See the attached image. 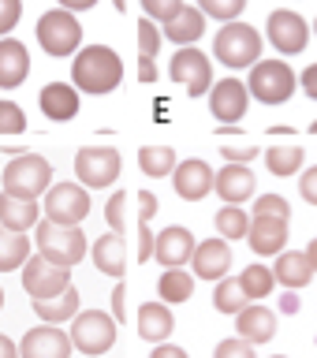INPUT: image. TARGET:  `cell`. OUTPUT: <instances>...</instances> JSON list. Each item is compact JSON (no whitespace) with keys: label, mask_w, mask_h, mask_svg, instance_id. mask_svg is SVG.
Instances as JSON below:
<instances>
[{"label":"cell","mask_w":317,"mask_h":358,"mask_svg":"<svg viewBox=\"0 0 317 358\" xmlns=\"http://www.w3.org/2000/svg\"><path fill=\"white\" fill-rule=\"evenodd\" d=\"M123 78V60L116 56V49L108 45H86V49L75 52L71 60V83L83 90V94H112Z\"/></svg>","instance_id":"6da1fadb"},{"label":"cell","mask_w":317,"mask_h":358,"mask_svg":"<svg viewBox=\"0 0 317 358\" xmlns=\"http://www.w3.org/2000/svg\"><path fill=\"white\" fill-rule=\"evenodd\" d=\"M8 194L15 198H45L52 187V164L45 161L41 153H19V157H8V168L0 176Z\"/></svg>","instance_id":"7a4b0ae2"},{"label":"cell","mask_w":317,"mask_h":358,"mask_svg":"<svg viewBox=\"0 0 317 358\" xmlns=\"http://www.w3.org/2000/svg\"><path fill=\"white\" fill-rule=\"evenodd\" d=\"M213 56L224 64V67H254L258 60H262V34H258V27H251V22H224V27L217 30V38H213Z\"/></svg>","instance_id":"3957f363"},{"label":"cell","mask_w":317,"mask_h":358,"mask_svg":"<svg viewBox=\"0 0 317 358\" xmlns=\"http://www.w3.org/2000/svg\"><path fill=\"white\" fill-rule=\"evenodd\" d=\"M34 246H38L41 257H49L52 265L75 268L86 257V231L83 228H60V224L45 220L34 228Z\"/></svg>","instance_id":"277c9868"},{"label":"cell","mask_w":317,"mask_h":358,"mask_svg":"<svg viewBox=\"0 0 317 358\" xmlns=\"http://www.w3.org/2000/svg\"><path fill=\"white\" fill-rule=\"evenodd\" d=\"M116 329H120V321L112 317V313H105V310H78V317L71 321V332L67 336H71L78 355L101 358V355L112 351V343H116Z\"/></svg>","instance_id":"5b68a950"},{"label":"cell","mask_w":317,"mask_h":358,"mask_svg":"<svg viewBox=\"0 0 317 358\" xmlns=\"http://www.w3.org/2000/svg\"><path fill=\"white\" fill-rule=\"evenodd\" d=\"M295 86H299V78L284 60H258L251 67V78H246L251 97H258L262 105H284L295 94Z\"/></svg>","instance_id":"8992f818"},{"label":"cell","mask_w":317,"mask_h":358,"mask_svg":"<svg viewBox=\"0 0 317 358\" xmlns=\"http://www.w3.org/2000/svg\"><path fill=\"white\" fill-rule=\"evenodd\" d=\"M78 41H83V27H78L75 11L56 8V11H45V15L38 19V45L49 56H56V60L75 56Z\"/></svg>","instance_id":"52a82bcc"},{"label":"cell","mask_w":317,"mask_h":358,"mask_svg":"<svg viewBox=\"0 0 317 358\" xmlns=\"http://www.w3.org/2000/svg\"><path fill=\"white\" fill-rule=\"evenodd\" d=\"M123 157L112 145H86V150L75 153V179L86 190H105L120 179Z\"/></svg>","instance_id":"ba28073f"},{"label":"cell","mask_w":317,"mask_h":358,"mask_svg":"<svg viewBox=\"0 0 317 358\" xmlns=\"http://www.w3.org/2000/svg\"><path fill=\"white\" fill-rule=\"evenodd\" d=\"M45 220L60 224V228H83V220L90 217V194L83 183H52L49 194L41 201Z\"/></svg>","instance_id":"9c48e42d"},{"label":"cell","mask_w":317,"mask_h":358,"mask_svg":"<svg viewBox=\"0 0 317 358\" xmlns=\"http://www.w3.org/2000/svg\"><path fill=\"white\" fill-rule=\"evenodd\" d=\"M168 78L179 86H187L190 97H202L213 86V60L198 49V45H183V49L172 56V64H168Z\"/></svg>","instance_id":"30bf717a"},{"label":"cell","mask_w":317,"mask_h":358,"mask_svg":"<svg viewBox=\"0 0 317 358\" xmlns=\"http://www.w3.org/2000/svg\"><path fill=\"white\" fill-rule=\"evenodd\" d=\"M67 287H71V268L52 265L49 257H41V254H30V262L22 265V291H27L30 299H52Z\"/></svg>","instance_id":"8fae6325"},{"label":"cell","mask_w":317,"mask_h":358,"mask_svg":"<svg viewBox=\"0 0 317 358\" xmlns=\"http://www.w3.org/2000/svg\"><path fill=\"white\" fill-rule=\"evenodd\" d=\"M265 30H269V41L276 45L280 56H299L310 45V22L302 19L299 11H288V8L273 11L265 22Z\"/></svg>","instance_id":"7c38bea8"},{"label":"cell","mask_w":317,"mask_h":358,"mask_svg":"<svg viewBox=\"0 0 317 358\" xmlns=\"http://www.w3.org/2000/svg\"><path fill=\"white\" fill-rule=\"evenodd\" d=\"M75 343L60 324H38L19 340V358H71Z\"/></svg>","instance_id":"4fadbf2b"},{"label":"cell","mask_w":317,"mask_h":358,"mask_svg":"<svg viewBox=\"0 0 317 358\" xmlns=\"http://www.w3.org/2000/svg\"><path fill=\"white\" fill-rule=\"evenodd\" d=\"M195 231L183 228V224H168V228L157 231L153 239V257L161 262V268H183L195 257Z\"/></svg>","instance_id":"5bb4252c"},{"label":"cell","mask_w":317,"mask_h":358,"mask_svg":"<svg viewBox=\"0 0 317 358\" xmlns=\"http://www.w3.org/2000/svg\"><path fill=\"white\" fill-rule=\"evenodd\" d=\"M232 268V243L228 239H202L195 246V257H190V273H195V280H224Z\"/></svg>","instance_id":"9a60e30c"},{"label":"cell","mask_w":317,"mask_h":358,"mask_svg":"<svg viewBox=\"0 0 317 358\" xmlns=\"http://www.w3.org/2000/svg\"><path fill=\"white\" fill-rule=\"evenodd\" d=\"M213 183H217V172L202 161V157H190V161H179L172 172V187L183 201H202L206 194H213Z\"/></svg>","instance_id":"2e32d148"},{"label":"cell","mask_w":317,"mask_h":358,"mask_svg":"<svg viewBox=\"0 0 317 358\" xmlns=\"http://www.w3.org/2000/svg\"><path fill=\"white\" fill-rule=\"evenodd\" d=\"M246 105H251V90H246V83H239V78H220V83L209 90V112L220 123L243 120Z\"/></svg>","instance_id":"e0dca14e"},{"label":"cell","mask_w":317,"mask_h":358,"mask_svg":"<svg viewBox=\"0 0 317 358\" xmlns=\"http://www.w3.org/2000/svg\"><path fill=\"white\" fill-rule=\"evenodd\" d=\"M288 224L291 220H276V217H251V231H246V246L258 257H276L288 246Z\"/></svg>","instance_id":"ac0fdd59"},{"label":"cell","mask_w":317,"mask_h":358,"mask_svg":"<svg viewBox=\"0 0 317 358\" xmlns=\"http://www.w3.org/2000/svg\"><path fill=\"white\" fill-rule=\"evenodd\" d=\"M235 336H243V340L254 343V347L269 343L276 336V313L269 306H262V302H251L246 310L235 313Z\"/></svg>","instance_id":"d6986e66"},{"label":"cell","mask_w":317,"mask_h":358,"mask_svg":"<svg viewBox=\"0 0 317 358\" xmlns=\"http://www.w3.org/2000/svg\"><path fill=\"white\" fill-rule=\"evenodd\" d=\"M254 172L251 164H224L217 172V183H213V190L220 194L224 206H243V201L254 198Z\"/></svg>","instance_id":"ffe728a7"},{"label":"cell","mask_w":317,"mask_h":358,"mask_svg":"<svg viewBox=\"0 0 317 358\" xmlns=\"http://www.w3.org/2000/svg\"><path fill=\"white\" fill-rule=\"evenodd\" d=\"M94 265H97V273H105L112 280H123L127 276V243H123V235L116 231H105L101 239L94 243Z\"/></svg>","instance_id":"44dd1931"},{"label":"cell","mask_w":317,"mask_h":358,"mask_svg":"<svg viewBox=\"0 0 317 358\" xmlns=\"http://www.w3.org/2000/svg\"><path fill=\"white\" fill-rule=\"evenodd\" d=\"M161 34H164L168 41H176L179 49H183V45H195L202 34H206V11H202L198 4H183V8H179L176 15L161 27Z\"/></svg>","instance_id":"7402d4cb"},{"label":"cell","mask_w":317,"mask_h":358,"mask_svg":"<svg viewBox=\"0 0 317 358\" xmlns=\"http://www.w3.org/2000/svg\"><path fill=\"white\" fill-rule=\"evenodd\" d=\"M41 206L34 198H15V194H0V224H4V228H11V231H22L27 235L30 228H38L41 224Z\"/></svg>","instance_id":"603a6c76"},{"label":"cell","mask_w":317,"mask_h":358,"mask_svg":"<svg viewBox=\"0 0 317 358\" xmlns=\"http://www.w3.org/2000/svg\"><path fill=\"white\" fill-rule=\"evenodd\" d=\"M38 105L45 112V120L52 123H67L78 116V90H71L67 83H49L38 94Z\"/></svg>","instance_id":"cb8c5ba5"},{"label":"cell","mask_w":317,"mask_h":358,"mask_svg":"<svg viewBox=\"0 0 317 358\" xmlns=\"http://www.w3.org/2000/svg\"><path fill=\"white\" fill-rule=\"evenodd\" d=\"M273 276H276V284L284 287V291H299V287H307L310 280H314V265H310L307 250H284V254H276V262H273Z\"/></svg>","instance_id":"d4e9b609"},{"label":"cell","mask_w":317,"mask_h":358,"mask_svg":"<svg viewBox=\"0 0 317 358\" xmlns=\"http://www.w3.org/2000/svg\"><path fill=\"white\" fill-rule=\"evenodd\" d=\"M30 75V52L15 38H0V90H15Z\"/></svg>","instance_id":"484cf974"},{"label":"cell","mask_w":317,"mask_h":358,"mask_svg":"<svg viewBox=\"0 0 317 358\" xmlns=\"http://www.w3.org/2000/svg\"><path fill=\"white\" fill-rule=\"evenodd\" d=\"M134 321H139V336L150 343H164L176 329V317H172L168 302H146V306H139V317Z\"/></svg>","instance_id":"4316f807"},{"label":"cell","mask_w":317,"mask_h":358,"mask_svg":"<svg viewBox=\"0 0 317 358\" xmlns=\"http://www.w3.org/2000/svg\"><path fill=\"white\" fill-rule=\"evenodd\" d=\"M78 287L71 284L67 291H60V295H52V299H34V313L45 321V324H67V321H75L78 317Z\"/></svg>","instance_id":"83f0119b"},{"label":"cell","mask_w":317,"mask_h":358,"mask_svg":"<svg viewBox=\"0 0 317 358\" xmlns=\"http://www.w3.org/2000/svg\"><path fill=\"white\" fill-rule=\"evenodd\" d=\"M30 246H34V239L0 224V273H19L30 262Z\"/></svg>","instance_id":"f1b7e54d"},{"label":"cell","mask_w":317,"mask_h":358,"mask_svg":"<svg viewBox=\"0 0 317 358\" xmlns=\"http://www.w3.org/2000/svg\"><path fill=\"white\" fill-rule=\"evenodd\" d=\"M157 295H161V302H168V306L190 302V295H195V273H190V268H164L161 280H157Z\"/></svg>","instance_id":"f546056e"},{"label":"cell","mask_w":317,"mask_h":358,"mask_svg":"<svg viewBox=\"0 0 317 358\" xmlns=\"http://www.w3.org/2000/svg\"><path fill=\"white\" fill-rule=\"evenodd\" d=\"M302 145L295 142H288V145H269L265 150V168H269V176H276V179H288V176H295L302 172Z\"/></svg>","instance_id":"4dcf8cb0"},{"label":"cell","mask_w":317,"mask_h":358,"mask_svg":"<svg viewBox=\"0 0 317 358\" xmlns=\"http://www.w3.org/2000/svg\"><path fill=\"white\" fill-rule=\"evenodd\" d=\"M213 306H217V313H228V317H235L239 310L251 306V299H246V291H243V280H239V276H224V280H217V291H213Z\"/></svg>","instance_id":"1f68e13d"},{"label":"cell","mask_w":317,"mask_h":358,"mask_svg":"<svg viewBox=\"0 0 317 358\" xmlns=\"http://www.w3.org/2000/svg\"><path fill=\"white\" fill-rule=\"evenodd\" d=\"M176 164L179 161H176L172 145H146V150H139V168H142V176H150V179L172 176Z\"/></svg>","instance_id":"d6a6232c"},{"label":"cell","mask_w":317,"mask_h":358,"mask_svg":"<svg viewBox=\"0 0 317 358\" xmlns=\"http://www.w3.org/2000/svg\"><path fill=\"white\" fill-rule=\"evenodd\" d=\"M239 280H243V291H246V299L251 302H262V299H269L276 291V276H273V265H251V268H243L239 273Z\"/></svg>","instance_id":"836d02e7"},{"label":"cell","mask_w":317,"mask_h":358,"mask_svg":"<svg viewBox=\"0 0 317 358\" xmlns=\"http://www.w3.org/2000/svg\"><path fill=\"white\" fill-rule=\"evenodd\" d=\"M213 224H217V235L220 239H246V231H251V213H246L243 206H224L217 209V217H213Z\"/></svg>","instance_id":"e575fe53"},{"label":"cell","mask_w":317,"mask_h":358,"mask_svg":"<svg viewBox=\"0 0 317 358\" xmlns=\"http://www.w3.org/2000/svg\"><path fill=\"white\" fill-rule=\"evenodd\" d=\"M198 8L206 11V19H220V22H235L243 15L246 0H198Z\"/></svg>","instance_id":"d590c367"},{"label":"cell","mask_w":317,"mask_h":358,"mask_svg":"<svg viewBox=\"0 0 317 358\" xmlns=\"http://www.w3.org/2000/svg\"><path fill=\"white\" fill-rule=\"evenodd\" d=\"M161 41H164V34H161V27L146 15V19H139V56H153L161 52Z\"/></svg>","instance_id":"8d00e7d4"},{"label":"cell","mask_w":317,"mask_h":358,"mask_svg":"<svg viewBox=\"0 0 317 358\" xmlns=\"http://www.w3.org/2000/svg\"><path fill=\"white\" fill-rule=\"evenodd\" d=\"M27 131V112L15 101L0 97V134H22Z\"/></svg>","instance_id":"74e56055"},{"label":"cell","mask_w":317,"mask_h":358,"mask_svg":"<svg viewBox=\"0 0 317 358\" xmlns=\"http://www.w3.org/2000/svg\"><path fill=\"white\" fill-rule=\"evenodd\" d=\"M254 217H276V220H291V201L280 194H258L254 201Z\"/></svg>","instance_id":"f35d334b"},{"label":"cell","mask_w":317,"mask_h":358,"mask_svg":"<svg viewBox=\"0 0 317 358\" xmlns=\"http://www.w3.org/2000/svg\"><path fill=\"white\" fill-rule=\"evenodd\" d=\"M127 190H116V194L108 198V206H105V220H108V231H116V235H123L127 231Z\"/></svg>","instance_id":"ab89813d"},{"label":"cell","mask_w":317,"mask_h":358,"mask_svg":"<svg viewBox=\"0 0 317 358\" xmlns=\"http://www.w3.org/2000/svg\"><path fill=\"white\" fill-rule=\"evenodd\" d=\"M213 358H258V347L246 343L243 336H232V340H220Z\"/></svg>","instance_id":"60d3db41"},{"label":"cell","mask_w":317,"mask_h":358,"mask_svg":"<svg viewBox=\"0 0 317 358\" xmlns=\"http://www.w3.org/2000/svg\"><path fill=\"white\" fill-rule=\"evenodd\" d=\"M142 8H146V15L157 19V22L164 27V22L172 19L179 8H183V0H142Z\"/></svg>","instance_id":"b9f144b4"},{"label":"cell","mask_w":317,"mask_h":358,"mask_svg":"<svg viewBox=\"0 0 317 358\" xmlns=\"http://www.w3.org/2000/svg\"><path fill=\"white\" fill-rule=\"evenodd\" d=\"M19 15H22V0H0V38H8L15 30Z\"/></svg>","instance_id":"7bdbcfd3"},{"label":"cell","mask_w":317,"mask_h":358,"mask_svg":"<svg viewBox=\"0 0 317 358\" xmlns=\"http://www.w3.org/2000/svg\"><path fill=\"white\" fill-rule=\"evenodd\" d=\"M220 157H224V164H251L258 157V150L254 145H224Z\"/></svg>","instance_id":"ee69618b"},{"label":"cell","mask_w":317,"mask_h":358,"mask_svg":"<svg viewBox=\"0 0 317 358\" xmlns=\"http://www.w3.org/2000/svg\"><path fill=\"white\" fill-rule=\"evenodd\" d=\"M112 317L120 324L127 321V284L123 280H116V287H112Z\"/></svg>","instance_id":"f6af8a7d"},{"label":"cell","mask_w":317,"mask_h":358,"mask_svg":"<svg viewBox=\"0 0 317 358\" xmlns=\"http://www.w3.org/2000/svg\"><path fill=\"white\" fill-rule=\"evenodd\" d=\"M299 190H302V198H307L310 206H317V164H314V168H302Z\"/></svg>","instance_id":"bcb514c9"},{"label":"cell","mask_w":317,"mask_h":358,"mask_svg":"<svg viewBox=\"0 0 317 358\" xmlns=\"http://www.w3.org/2000/svg\"><path fill=\"white\" fill-rule=\"evenodd\" d=\"M153 239H157V231H150V224L139 220V262L153 257Z\"/></svg>","instance_id":"7dc6e473"},{"label":"cell","mask_w":317,"mask_h":358,"mask_svg":"<svg viewBox=\"0 0 317 358\" xmlns=\"http://www.w3.org/2000/svg\"><path fill=\"white\" fill-rule=\"evenodd\" d=\"M157 217V194L153 190H139V220L150 224Z\"/></svg>","instance_id":"c3c4849f"},{"label":"cell","mask_w":317,"mask_h":358,"mask_svg":"<svg viewBox=\"0 0 317 358\" xmlns=\"http://www.w3.org/2000/svg\"><path fill=\"white\" fill-rule=\"evenodd\" d=\"M150 358H190L183 347H176V343H153V351H150Z\"/></svg>","instance_id":"681fc988"},{"label":"cell","mask_w":317,"mask_h":358,"mask_svg":"<svg viewBox=\"0 0 317 358\" xmlns=\"http://www.w3.org/2000/svg\"><path fill=\"white\" fill-rule=\"evenodd\" d=\"M299 86H302V90H307V94H310L314 101H317V64H310V67H307V71H302V75H299Z\"/></svg>","instance_id":"f907efd6"},{"label":"cell","mask_w":317,"mask_h":358,"mask_svg":"<svg viewBox=\"0 0 317 358\" xmlns=\"http://www.w3.org/2000/svg\"><path fill=\"white\" fill-rule=\"evenodd\" d=\"M139 83H157V67L150 56H139Z\"/></svg>","instance_id":"816d5d0a"},{"label":"cell","mask_w":317,"mask_h":358,"mask_svg":"<svg viewBox=\"0 0 317 358\" xmlns=\"http://www.w3.org/2000/svg\"><path fill=\"white\" fill-rule=\"evenodd\" d=\"M0 358H19V343L4 332H0Z\"/></svg>","instance_id":"f5cc1de1"},{"label":"cell","mask_w":317,"mask_h":358,"mask_svg":"<svg viewBox=\"0 0 317 358\" xmlns=\"http://www.w3.org/2000/svg\"><path fill=\"white\" fill-rule=\"evenodd\" d=\"M280 313H299V295H295V291H284V299H280Z\"/></svg>","instance_id":"db71d44e"},{"label":"cell","mask_w":317,"mask_h":358,"mask_svg":"<svg viewBox=\"0 0 317 358\" xmlns=\"http://www.w3.org/2000/svg\"><path fill=\"white\" fill-rule=\"evenodd\" d=\"M56 4L67 8V11H90V8L97 4V0H56Z\"/></svg>","instance_id":"11a10c76"},{"label":"cell","mask_w":317,"mask_h":358,"mask_svg":"<svg viewBox=\"0 0 317 358\" xmlns=\"http://www.w3.org/2000/svg\"><path fill=\"white\" fill-rule=\"evenodd\" d=\"M307 257H310V265H314V273H317V235L307 243Z\"/></svg>","instance_id":"9f6ffc18"},{"label":"cell","mask_w":317,"mask_h":358,"mask_svg":"<svg viewBox=\"0 0 317 358\" xmlns=\"http://www.w3.org/2000/svg\"><path fill=\"white\" fill-rule=\"evenodd\" d=\"M112 8H116V11H127V0H112Z\"/></svg>","instance_id":"6f0895ef"},{"label":"cell","mask_w":317,"mask_h":358,"mask_svg":"<svg viewBox=\"0 0 317 358\" xmlns=\"http://www.w3.org/2000/svg\"><path fill=\"white\" fill-rule=\"evenodd\" d=\"M0 310H4V287H0Z\"/></svg>","instance_id":"680465c9"},{"label":"cell","mask_w":317,"mask_h":358,"mask_svg":"<svg viewBox=\"0 0 317 358\" xmlns=\"http://www.w3.org/2000/svg\"><path fill=\"white\" fill-rule=\"evenodd\" d=\"M310 134H317V120H314V123H310Z\"/></svg>","instance_id":"91938a15"},{"label":"cell","mask_w":317,"mask_h":358,"mask_svg":"<svg viewBox=\"0 0 317 358\" xmlns=\"http://www.w3.org/2000/svg\"><path fill=\"white\" fill-rule=\"evenodd\" d=\"M273 358H288V355H273Z\"/></svg>","instance_id":"94428289"},{"label":"cell","mask_w":317,"mask_h":358,"mask_svg":"<svg viewBox=\"0 0 317 358\" xmlns=\"http://www.w3.org/2000/svg\"><path fill=\"white\" fill-rule=\"evenodd\" d=\"M314 30H317V22H314Z\"/></svg>","instance_id":"6125c7cd"}]
</instances>
